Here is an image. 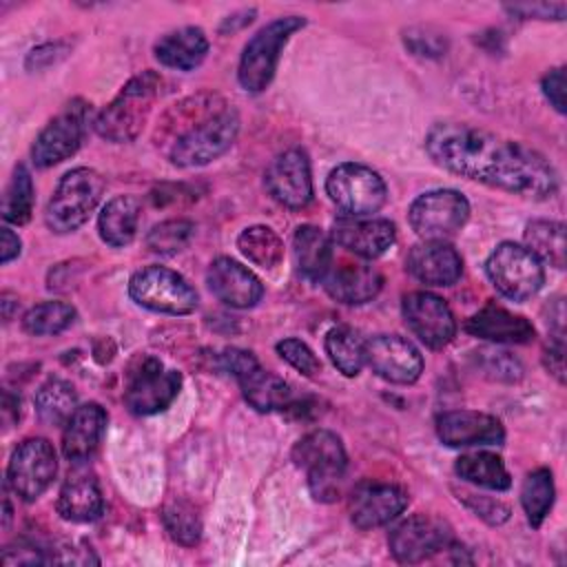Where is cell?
I'll return each mask as SVG.
<instances>
[{"mask_svg":"<svg viewBox=\"0 0 567 567\" xmlns=\"http://www.w3.org/2000/svg\"><path fill=\"white\" fill-rule=\"evenodd\" d=\"M425 151L436 166L518 197L540 202L558 190V173L538 151L465 122L432 124Z\"/></svg>","mask_w":567,"mask_h":567,"instance_id":"1","label":"cell"},{"mask_svg":"<svg viewBox=\"0 0 567 567\" xmlns=\"http://www.w3.org/2000/svg\"><path fill=\"white\" fill-rule=\"evenodd\" d=\"M177 133L168 144L175 166H204L224 155L239 133V115L215 95H197L177 106Z\"/></svg>","mask_w":567,"mask_h":567,"instance_id":"2","label":"cell"},{"mask_svg":"<svg viewBox=\"0 0 567 567\" xmlns=\"http://www.w3.org/2000/svg\"><path fill=\"white\" fill-rule=\"evenodd\" d=\"M159 86L162 80L153 71H144L131 78L113 97V102L104 106L93 120L95 133L113 144L133 142L142 133L153 104L159 97Z\"/></svg>","mask_w":567,"mask_h":567,"instance_id":"3","label":"cell"},{"mask_svg":"<svg viewBox=\"0 0 567 567\" xmlns=\"http://www.w3.org/2000/svg\"><path fill=\"white\" fill-rule=\"evenodd\" d=\"M292 461L306 472L310 494L321 503H332L346 474L348 456L341 439L330 430H312L292 447Z\"/></svg>","mask_w":567,"mask_h":567,"instance_id":"4","label":"cell"},{"mask_svg":"<svg viewBox=\"0 0 567 567\" xmlns=\"http://www.w3.org/2000/svg\"><path fill=\"white\" fill-rule=\"evenodd\" d=\"M102 193H104V179L97 171L86 166L71 168L69 173L62 175V179L58 182L47 204V210H44L47 226L58 235L78 230L100 204Z\"/></svg>","mask_w":567,"mask_h":567,"instance_id":"5","label":"cell"},{"mask_svg":"<svg viewBox=\"0 0 567 567\" xmlns=\"http://www.w3.org/2000/svg\"><path fill=\"white\" fill-rule=\"evenodd\" d=\"M306 24L301 16H284L261 27L244 47L237 69V80L244 91L261 93L275 78L281 49L295 31Z\"/></svg>","mask_w":567,"mask_h":567,"instance_id":"6","label":"cell"},{"mask_svg":"<svg viewBox=\"0 0 567 567\" xmlns=\"http://www.w3.org/2000/svg\"><path fill=\"white\" fill-rule=\"evenodd\" d=\"M182 388V374L162 365L151 354H140L131 361L126 372L124 405L131 414L151 416L166 410Z\"/></svg>","mask_w":567,"mask_h":567,"instance_id":"7","label":"cell"},{"mask_svg":"<svg viewBox=\"0 0 567 567\" xmlns=\"http://www.w3.org/2000/svg\"><path fill=\"white\" fill-rule=\"evenodd\" d=\"M485 272L494 288L512 301L534 297L545 284L543 261L525 246L514 241H503L489 252Z\"/></svg>","mask_w":567,"mask_h":567,"instance_id":"8","label":"cell"},{"mask_svg":"<svg viewBox=\"0 0 567 567\" xmlns=\"http://www.w3.org/2000/svg\"><path fill=\"white\" fill-rule=\"evenodd\" d=\"M326 193L343 215L365 217L377 213L388 197L383 177L365 164L343 162L326 179Z\"/></svg>","mask_w":567,"mask_h":567,"instance_id":"9","label":"cell"},{"mask_svg":"<svg viewBox=\"0 0 567 567\" xmlns=\"http://www.w3.org/2000/svg\"><path fill=\"white\" fill-rule=\"evenodd\" d=\"M131 299L153 312L188 315L197 308V290L175 270L146 266L128 281Z\"/></svg>","mask_w":567,"mask_h":567,"instance_id":"10","label":"cell"},{"mask_svg":"<svg viewBox=\"0 0 567 567\" xmlns=\"http://www.w3.org/2000/svg\"><path fill=\"white\" fill-rule=\"evenodd\" d=\"M467 217L470 202L454 188L427 190L408 210L410 226L423 241H445L465 226Z\"/></svg>","mask_w":567,"mask_h":567,"instance_id":"11","label":"cell"},{"mask_svg":"<svg viewBox=\"0 0 567 567\" xmlns=\"http://www.w3.org/2000/svg\"><path fill=\"white\" fill-rule=\"evenodd\" d=\"M221 361L224 368L237 379L246 403L257 412L286 410L292 403L290 385L281 377L264 370L252 352L228 348L221 354Z\"/></svg>","mask_w":567,"mask_h":567,"instance_id":"12","label":"cell"},{"mask_svg":"<svg viewBox=\"0 0 567 567\" xmlns=\"http://www.w3.org/2000/svg\"><path fill=\"white\" fill-rule=\"evenodd\" d=\"M55 472L58 456L53 445L42 436H31L13 450L7 467V483L16 496L31 503L47 492Z\"/></svg>","mask_w":567,"mask_h":567,"instance_id":"13","label":"cell"},{"mask_svg":"<svg viewBox=\"0 0 567 567\" xmlns=\"http://www.w3.org/2000/svg\"><path fill=\"white\" fill-rule=\"evenodd\" d=\"M388 545L399 563L414 565L432 558L441 549H450L454 538L452 527L443 518L430 514H412L390 532Z\"/></svg>","mask_w":567,"mask_h":567,"instance_id":"14","label":"cell"},{"mask_svg":"<svg viewBox=\"0 0 567 567\" xmlns=\"http://www.w3.org/2000/svg\"><path fill=\"white\" fill-rule=\"evenodd\" d=\"M89 106L82 100L66 104L35 137L31 146V159L38 168L55 166L69 159L82 144Z\"/></svg>","mask_w":567,"mask_h":567,"instance_id":"15","label":"cell"},{"mask_svg":"<svg viewBox=\"0 0 567 567\" xmlns=\"http://www.w3.org/2000/svg\"><path fill=\"white\" fill-rule=\"evenodd\" d=\"M401 312L410 332L432 350L445 348L456 334V319L450 306L427 290H416L403 297Z\"/></svg>","mask_w":567,"mask_h":567,"instance_id":"16","label":"cell"},{"mask_svg":"<svg viewBox=\"0 0 567 567\" xmlns=\"http://www.w3.org/2000/svg\"><path fill=\"white\" fill-rule=\"evenodd\" d=\"M365 363L388 383L410 385L423 372L419 348L399 334H377L365 339Z\"/></svg>","mask_w":567,"mask_h":567,"instance_id":"17","label":"cell"},{"mask_svg":"<svg viewBox=\"0 0 567 567\" xmlns=\"http://www.w3.org/2000/svg\"><path fill=\"white\" fill-rule=\"evenodd\" d=\"M264 182L272 199L290 210H299L312 199L310 159L301 148L279 153L266 168Z\"/></svg>","mask_w":567,"mask_h":567,"instance_id":"18","label":"cell"},{"mask_svg":"<svg viewBox=\"0 0 567 567\" xmlns=\"http://www.w3.org/2000/svg\"><path fill=\"white\" fill-rule=\"evenodd\" d=\"M436 436L447 447L501 445L505 439L503 423L476 410H450L436 416Z\"/></svg>","mask_w":567,"mask_h":567,"instance_id":"19","label":"cell"},{"mask_svg":"<svg viewBox=\"0 0 567 567\" xmlns=\"http://www.w3.org/2000/svg\"><path fill=\"white\" fill-rule=\"evenodd\" d=\"M332 239L361 259H377L396 241V228L383 217L341 215L332 224Z\"/></svg>","mask_w":567,"mask_h":567,"instance_id":"20","label":"cell"},{"mask_svg":"<svg viewBox=\"0 0 567 567\" xmlns=\"http://www.w3.org/2000/svg\"><path fill=\"white\" fill-rule=\"evenodd\" d=\"M408 505V494L392 483H361L350 496V520L359 529L394 520Z\"/></svg>","mask_w":567,"mask_h":567,"instance_id":"21","label":"cell"},{"mask_svg":"<svg viewBox=\"0 0 567 567\" xmlns=\"http://www.w3.org/2000/svg\"><path fill=\"white\" fill-rule=\"evenodd\" d=\"M206 284L221 303L239 310L252 308L264 295L261 281L246 266L230 257H217L208 266Z\"/></svg>","mask_w":567,"mask_h":567,"instance_id":"22","label":"cell"},{"mask_svg":"<svg viewBox=\"0 0 567 567\" xmlns=\"http://www.w3.org/2000/svg\"><path fill=\"white\" fill-rule=\"evenodd\" d=\"M405 266L425 286H454L463 275L461 255L445 241H421L412 246Z\"/></svg>","mask_w":567,"mask_h":567,"instance_id":"23","label":"cell"},{"mask_svg":"<svg viewBox=\"0 0 567 567\" xmlns=\"http://www.w3.org/2000/svg\"><path fill=\"white\" fill-rule=\"evenodd\" d=\"M106 430V412L100 403L78 405L62 430V454L66 461L80 465L89 461Z\"/></svg>","mask_w":567,"mask_h":567,"instance_id":"24","label":"cell"},{"mask_svg":"<svg viewBox=\"0 0 567 567\" xmlns=\"http://www.w3.org/2000/svg\"><path fill=\"white\" fill-rule=\"evenodd\" d=\"M321 284L332 299L348 306H361L372 301L379 295L383 286V277L374 266L359 264V261H343L337 268L330 266Z\"/></svg>","mask_w":567,"mask_h":567,"instance_id":"25","label":"cell"},{"mask_svg":"<svg viewBox=\"0 0 567 567\" xmlns=\"http://www.w3.org/2000/svg\"><path fill=\"white\" fill-rule=\"evenodd\" d=\"M465 330L472 337L492 343H529L534 339V326L523 315L489 301L465 321Z\"/></svg>","mask_w":567,"mask_h":567,"instance_id":"26","label":"cell"},{"mask_svg":"<svg viewBox=\"0 0 567 567\" xmlns=\"http://www.w3.org/2000/svg\"><path fill=\"white\" fill-rule=\"evenodd\" d=\"M58 514L71 523L97 520L104 512V498L97 478L89 472H73L58 494Z\"/></svg>","mask_w":567,"mask_h":567,"instance_id":"27","label":"cell"},{"mask_svg":"<svg viewBox=\"0 0 567 567\" xmlns=\"http://www.w3.org/2000/svg\"><path fill=\"white\" fill-rule=\"evenodd\" d=\"M155 60L175 71H193L208 53V38L199 27H182L162 35L153 47Z\"/></svg>","mask_w":567,"mask_h":567,"instance_id":"28","label":"cell"},{"mask_svg":"<svg viewBox=\"0 0 567 567\" xmlns=\"http://www.w3.org/2000/svg\"><path fill=\"white\" fill-rule=\"evenodd\" d=\"M292 255L297 270L312 281H321L332 266V241L317 226H299L292 235Z\"/></svg>","mask_w":567,"mask_h":567,"instance_id":"29","label":"cell"},{"mask_svg":"<svg viewBox=\"0 0 567 567\" xmlns=\"http://www.w3.org/2000/svg\"><path fill=\"white\" fill-rule=\"evenodd\" d=\"M140 224V202L133 195H117L109 199L97 217V230L104 244L113 248L128 246L135 239Z\"/></svg>","mask_w":567,"mask_h":567,"instance_id":"30","label":"cell"},{"mask_svg":"<svg viewBox=\"0 0 567 567\" xmlns=\"http://www.w3.org/2000/svg\"><path fill=\"white\" fill-rule=\"evenodd\" d=\"M454 472L458 478L485 487V489H496L503 492L512 485V476L503 463L501 456L492 452H467L458 456Z\"/></svg>","mask_w":567,"mask_h":567,"instance_id":"31","label":"cell"},{"mask_svg":"<svg viewBox=\"0 0 567 567\" xmlns=\"http://www.w3.org/2000/svg\"><path fill=\"white\" fill-rule=\"evenodd\" d=\"M326 352L343 377H357L365 365V339L350 326H337L326 334Z\"/></svg>","mask_w":567,"mask_h":567,"instance_id":"32","label":"cell"},{"mask_svg":"<svg viewBox=\"0 0 567 567\" xmlns=\"http://www.w3.org/2000/svg\"><path fill=\"white\" fill-rule=\"evenodd\" d=\"M33 403H35L38 416L44 423L64 425L78 408V394L69 381L51 377L38 388Z\"/></svg>","mask_w":567,"mask_h":567,"instance_id":"33","label":"cell"},{"mask_svg":"<svg viewBox=\"0 0 567 567\" xmlns=\"http://www.w3.org/2000/svg\"><path fill=\"white\" fill-rule=\"evenodd\" d=\"M239 252L259 268L272 270L284 259V241L270 226H248L237 237Z\"/></svg>","mask_w":567,"mask_h":567,"instance_id":"34","label":"cell"},{"mask_svg":"<svg viewBox=\"0 0 567 567\" xmlns=\"http://www.w3.org/2000/svg\"><path fill=\"white\" fill-rule=\"evenodd\" d=\"M525 248L540 261H549L556 268L565 266V226L551 219H534L525 226Z\"/></svg>","mask_w":567,"mask_h":567,"instance_id":"35","label":"cell"},{"mask_svg":"<svg viewBox=\"0 0 567 567\" xmlns=\"http://www.w3.org/2000/svg\"><path fill=\"white\" fill-rule=\"evenodd\" d=\"M554 478L547 467L529 472L520 487V503L532 527H540L554 505Z\"/></svg>","mask_w":567,"mask_h":567,"instance_id":"36","label":"cell"},{"mask_svg":"<svg viewBox=\"0 0 567 567\" xmlns=\"http://www.w3.org/2000/svg\"><path fill=\"white\" fill-rule=\"evenodd\" d=\"M75 321V308L66 301H42L27 310L22 317L24 332L33 337L60 334Z\"/></svg>","mask_w":567,"mask_h":567,"instance_id":"37","label":"cell"},{"mask_svg":"<svg viewBox=\"0 0 567 567\" xmlns=\"http://www.w3.org/2000/svg\"><path fill=\"white\" fill-rule=\"evenodd\" d=\"M33 213V179L24 164H18L2 195V217L9 224H27Z\"/></svg>","mask_w":567,"mask_h":567,"instance_id":"38","label":"cell"},{"mask_svg":"<svg viewBox=\"0 0 567 567\" xmlns=\"http://www.w3.org/2000/svg\"><path fill=\"white\" fill-rule=\"evenodd\" d=\"M195 235V226L188 219H166L155 224L146 235V246L155 255H175L184 250Z\"/></svg>","mask_w":567,"mask_h":567,"instance_id":"39","label":"cell"},{"mask_svg":"<svg viewBox=\"0 0 567 567\" xmlns=\"http://www.w3.org/2000/svg\"><path fill=\"white\" fill-rule=\"evenodd\" d=\"M164 527L168 532V536L184 545V547H193L199 536H202V523L199 516L195 512V507L186 501H173L164 507Z\"/></svg>","mask_w":567,"mask_h":567,"instance_id":"40","label":"cell"},{"mask_svg":"<svg viewBox=\"0 0 567 567\" xmlns=\"http://www.w3.org/2000/svg\"><path fill=\"white\" fill-rule=\"evenodd\" d=\"M476 354H478L476 357L478 368L483 370L485 377H489L494 381H518L523 374V365L509 352L478 350Z\"/></svg>","mask_w":567,"mask_h":567,"instance_id":"41","label":"cell"},{"mask_svg":"<svg viewBox=\"0 0 567 567\" xmlns=\"http://www.w3.org/2000/svg\"><path fill=\"white\" fill-rule=\"evenodd\" d=\"M277 354L288 361L297 372H301L303 377H315L321 370V361L317 359V354L308 348V343H303L301 339L288 337L281 339L277 343Z\"/></svg>","mask_w":567,"mask_h":567,"instance_id":"42","label":"cell"},{"mask_svg":"<svg viewBox=\"0 0 567 567\" xmlns=\"http://www.w3.org/2000/svg\"><path fill=\"white\" fill-rule=\"evenodd\" d=\"M467 505L476 512V516L489 520V523H503L509 518V507L503 505L501 501H492L487 496H474V494H463Z\"/></svg>","mask_w":567,"mask_h":567,"instance_id":"43","label":"cell"},{"mask_svg":"<svg viewBox=\"0 0 567 567\" xmlns=\"http://www.w3.org/2000/svg\"><path fill=\"white\" fill-rule=\"evenodd\" d=\"M540 86H543V93L549 100V104L558 113H565V71H563V66H556L549 73H545Z\"/></svg>","mask_w":567,"mask_h":567,"instance_id":"44","label":"cell"},{"mask_svg":"<svg viewBox=\"0 0 567 567\" xmlns=\"http://www.w3.org/2000/svg\"><path fill=\"white\" fill-rule=\"evenodd\" d=\"M512 13H518L520 18H543V20H563L567 7L563 2L558 4H514L507 7Z\"/></svg>","mask_w":567,"mask_h":567,"instance_id":"45","label":"cell"},{"mask_svg":"<svg viewBox=\"0 0 567 567\" xmlns=\"http://www.w3.org/2000/svg\"><path fill=\"white\" fill-rule=\"evenodd\" d=\"M4 565H35V563H49V556H44L42 549L33 545L20 543L18 547H7L2 554Z\"/></svg>","mask_w":567,"mask_h":567,"instance_id":"46","label":"cell"},{"mask_svg":"<svg viewBox=\"0 0 567 567\" xmlns=\"http://www.w3.org/2000/svg\"><path fill=\"white\" fill-rule=\"evenodd\" d=\"M563 352H565V346H563V337L556 339L554 346H549L545 350V365L547 370L563 383L565 381V365H563Z\"/></svg>","mask_w":567,"mask_h":567,"instance_id":"47","label":"cell"},{"mask_svg":"<svg viewBox=\"0 0 567 567\" xmlns=\"http://www.w3.org/2000/svg\"><path fill=\"white\" fill-rule=\"evenodd\" d=\"M0 261L9 264L20 255V237L11 228H0Z\"/></svg>","mask_w":567,"mask_h":567,"instance_id":"48","label":"cell"}]
</instances>
